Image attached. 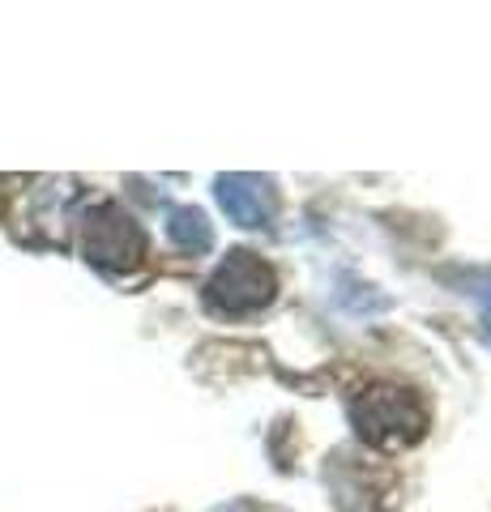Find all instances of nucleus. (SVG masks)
Listing matches in <instances>:
<instances>
[{
    "instance_id": "nucleus-1",
    "label": "nucleus",
    "mask_w": 491,
    "mask_h": 512,
    "mask_svg": "<svg viewBox=\"0 0 491 512\" xmlns=\"http://www.w3.org/2000/svg\"><path fill=\"white\" fill-rule=\"evenodd\" d=\"M351 427L359 431V440H368L372 448L398 453L423 440L427 431V406L415 389L402 384H372L351 402Z\"/></svg>"
},
{
    "instance_id": "nucleus-2",
    "label": "nucleus",
    "mask_w": 491,
    "mask_h": 512,
    "mask_svg": "<svg viewBox=\"0 0 491 512\" xmlns=\"http://www.w3.org/2000/svg\"><path fill=\"white\" fill-rule=\"evenodd\" d=\"M278 295V278L257 252L235 248L227 252V261H218V269L205 278V308L214 316H252L269 308Z\"/></svg>"
},
{
    "instance_id": "nucleus-3",
    "label": "nucleus",
    "mask_w": 491,
    "mask_h": 512,
    "mask_svg": "<svg viewBox=\"0 0 491 512\" xmlns=\"http://www.w3.org/2000/svg\"><path fill=\"white\" fill-rule=\"evenodd\" d=\"M82 256L103 274H129L146 261V231L116 201H99L82 214Z\"/></svg>"
},
{
    "instance_id": "nucleus-4",
    "label": "nucleus",
    "mask_w": 491,
    "mask_h": 512,
    "mask_svg": "<svg viewBox=\"0 0 491 512\" xmlns=\"http://www.w3.org/2000/svg\"><path fill=\"white\" fill-rule=\"evenodd\" d=\"M218 205L227 210L231 222L240 227H269L274 222V184L265 175H248V171H235V175H218Z\"/></svg>"
},
{
    "instance_id": "nucleus-5",
    "label": "nucleus",
    "mask_w": 491,
    "mask_h": 512,
    "mask_svg": "<svg viewBox=\"0 0 491 512\" xmlns=\"http://www.w3.org/2000/svg\"><path fill=\"white\" fill-rule=\"evenodd\" d=\"M167 235L171 244H176L180 252H210L214 244V231H210V218H205L201 210H193V205H180V210L167 214Z\"/></svg>"
},
{
    "instance_id": "nucleus-6",
    "label": "nucleus",
    "mask_w": 491,
    "mask_h": 512,
    "mask_svg": "<svg viewBox=\"0 0 491 512\" xmlns=\"http://www.w3.org/2000/svg\"><path fill=\"white\" fill-rule=\"evenodd\" d=\"M474 295H479L483 316H487V325H491V278H483V282H479V291H474Z\"/></svg>"
}]
</instances>
